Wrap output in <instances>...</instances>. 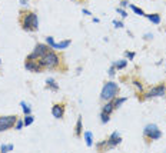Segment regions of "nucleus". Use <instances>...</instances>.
<instances>
[{"mask_svg": "<svg viewBox=\"0 0 166 153\" xmlns=\"http://www.w3.org/2000/svg\"><path fill=\"white\" fill-rule=\"evenodd\" d=\"M39 63H40L42 69H54V67L59 66V63H60V59L59 56L54 52H47L45 56H42L39 59Z\"/></svg>", "mask_w": 166, "mask_h": 153, "instance_id": "f257e3e1", "label": "nucleus"}, {"mask_svg": "<svg viewBox=\"0 0 166 153\" xmlns=\"http://www.w3.org/2000/svg\"><path fill=\"white\" fill-rule=\"evenodd\" d=\"M119 93V86L117 83L115 82H108L102 89V93H100V99L102 100H113Z\"/></svg>", "mask_w": 166, "mask_h": 153, "instance_id": "f03ea898", "label": "nucleus"}, {"mask_svg": "<svg viewBox=\"0 0 166 153\" xmlns=\"http://www.w3.org/2000/svg\"><path fill=\"white\" fill-rule=\"evenodd\" d=\"M22 27L27 32H32V30H38L39 27V19L36 13H27L26 16H23L22 19Z\"/></svg>", "mask_w": 166, "mask_h": 153, "instance_id": "7ed1b4c3", "label": "nucleus"}, {"mask_svg": "<svg viewBox=\"0 0 166 153\" xmlns=\"http://www.w3.org/2000/svg\"><path fill=\"white\" fill-rule=\"evenodd\" d=\"M50 47L49 45H36V47H34V50H33V53H30L29 56H27V59L29 60H38V59H40L42 56H45L47 52H50Z\"/></svg>", "mask_w": 166, "mask_h": 153, "instance_id": "20e7f679", "label": "nucleus"}, {"mask_svg": "<svg viewBox=\"0 0 166 153\" xmlns=\"http://www.w3.org/2000/svg\"><path fill=\"white\" fill-rule=\"evenodd\" d=\"M143 135H145V137L150 139V140H156V139H160L162 132L158 129L156 124H148L145 128V130H143Z\"/></svg>", "mask_w": 166, "mask_h": 153, "instance_id": "39448f33", "label": "nucleus"}, {"mask_svg": "<svg viewBox=\"0 0 166 153\" xmlns=\"http://www.w3.org/2000/svg\"><path fill=\"white\" fill-rule=\"evenodd\" d=\"M17 122L16 116H0V132L12 129Z\"/></svg>", "mask_w": 166, "mask_h": 153, "instance_id": "423d86ee", "label": "nucleus"}, {"mask_svg": "<svg viewBox=\"0 0 166 153\" xmlns=\"http://www.w3.org/2000/svg\"><path fill=\"white\" fill-rule=\"evenodd\" d=\"M166 95V86L165 84H159V86L153 87L150 92H148L146 95V99H150V97H160V96Z\"/></svg>", "mask_w": 166, "mask_h": 153, "instance_id": "0eeeda50", "label": "nucleus"}, {"mask_svg": "<svg viewBox=\"0 0 166 153\" xmlns=\"http://www.w3.org/2000/svg\"><path fill=\"white\" fill-rule=\"evenodd\" d=\"M25 67L27 69V70H30V72H40V70H42L40 63L36 62V60H29V59L26 60Z\"/></svg>", "mask_w": 166, "mask_h": 153, "instance_id": "6e6552de", "label": "nucleus"}, {"mask_svg": "<svg viewBox=\"0 0 166 153\" xmlns=\"http://www.w3.org/2000/svg\"><path fill=\"white\" fill-rule=\"evenodd\" d=\"M121 142H122L121 135H119L117 132H113L112 135H110V137L108 139V146L109 147H115V146H117Z\"/></svg>", "mask_w": 166, "mask_h": 153, "instance_id": "1a4fd4ad", "label": "nucleus"}, {"mask_svg": "<svg viewBox=\"0 0 166 153\" xmlns=\"http://www.w3.org/2000/svg\"><path fill=\"white\" fill-rule=\"evenodd\" d=\"M52 115H53V117H56V119H62L63 115H65V108H63V104H54L53 109H52Z\"/></svg>", "mask_w": 166, "mask_h": 153, "instance_id": "9d476101", "label": "nucleus"}, {"mask_svg": "<svg viewBox=\"0 0 166 153\" xmlns=\"http://www.w3.org/2000/svg\"><path fill=\"white\" fill-rule=\"evenodd\" d=\"M115 110V104H113V102L112 100H108L106 102V104L103 106V109H102V112H105V113H108V115H110V113Z\"/></svg>", "mask_w": 166, "mask_h": 153, "instance_id": "9b49d317", "label": "nucleus"}, {"mask_svg": "<svg viewBox=\"0 0 166 153\" xmlns=\"http://www.w3.org/2000/svg\"><path fill=\"white\" fill-rule=\"evenodd\" d=\"M70 43H72L70 40H65V41H60V43H54L53 49H66V47L70 46Z\"/></svg>", "mask_w": 166, "mask_h": 153, "instance_id": "f8f14e48", "label": "nucleus"}, {"mask_svg": "<svg viewBox=\"0 0 166 153\" xmlns=\"http://www.w3.org/2000/svg\"><path fill=\"white\" fill-rule=\"evenodd\" d=\"M148 16V19H149L152 23H155V25H159L160 23V16L159 14H146Z\"/></svg>", "mask_w": 166, "mask_h": 153, "instance_id": "ddd939ff", "label": "nucleus"}, {"mask_svg": "<svg viewBox=\"0 0 166 153\" xmlns=\"http://www.w3.org/2000/svg\"><path fill=\"white\" fill-rule=\"evenodd\" d=\"M85 140H86V145L90 147L93 145V136H92L90 132H85Z\"/></svg>", "mask_w": 166, "mask_h": 153, "instance_id": "4468645a", "label": "nucleus"}, {"mask_svg": "<svg viewBox=\"0 0 166 153\" xmlns=\"http://www.w3.org/2000/svg\"><path fill=\"white\" fill-rule=\"evenodd\" d=\"M46 83H47V87H50L52 90H54V92L59 90V86L56 84V82H54L53 79H47V82H46Z\"/></svg>", "mask_w": 166, "mask_h": 153, "instance_id": "2eb2a0df", "label": "nucleus"}, {"mask_svg": "<svg viewBox=\"0 0 166 153\" xmlns=\"http://www.w3.org/2000/svg\"><path fill=\"white\" fill-rule=\"evenodd\" d=\"M34 122V117L32 115H26V117L23 119V123H25V126H29V124H32Z\"/></svg>", "mask_w": 166, "mask_h": 153, "instance_id": "dca6fc26", "label": "nucleus"}, {"mask_svg": "<svg viewBox=\"0 0 166 153\" xmlns=\"http://www.w3.org/2000/svg\"><path fill=\"white\" fill-rule=\"evenodd\" d=\"M82 135V117L77 119V124H76V136Z\"/></svg>", "mask_w": 166, "mask_h": 153, "instance_id": "f3484780", "label": "nucleus"}, {"mask_svg": "<svg viewBox=\"0 0 166 153\" xmlns=\"http://www.w3.org/2000/svg\"><path fill=\"white\" fill-rule=\"evenodd\" d=\"M126 60H119V62H115L113 63V66H115V69H123V67H126Z\"/></svg>", "mask_w": 166, "mask_h": 153, "instance_id": "a211bd4d", "label": "nucleus"}, {"mask_svg": "<svg viewBox=\"0 0 166 153\" xmlns=\"http://www.w3.org/2000/svg\"><path fill=\"white\" fill-rule=\"evenodd\" d=\"M124 102H126V97H121V99H116L115 102H113V104H115V109L121 108V104H123Z\"/></svg>", "mask_w": 166, "mask_h": 153, "instance_id": "6ab92c4d", "label": "nucleus"}, {"mask_svg": "<svg viewBox=\"0 0 166 153\" xmlns=\"http://www.w3.org/2000/svg\"><path fill=\"white\" fill-rule=\"evenodd\" d=\"M130 9H132L133 12L136 13V14H139V16H145V12H143V10H142V9H139V7H136V6H130Z\"/></svg>", "mask_w": 166, "mask_h": 153, "instance_id": "aec40b11", "label": "nucleus"}, {"mask_svg": "<svg viewBox=\"0 0 166 153\" xmlns=\"http://www.w3.org/2000/svg\"><path fill=\"white\" fill-rule=\"evenodd\" d=\"M22 108H23V112H25V115H30V108L27 106V104L25 103V102H22Z\"/></svg>", "mask_w": 166, "mask_h": 153, "instance_id": "412c9836", "label": "nucleus"}, {"mask_svg": "<svg viewBox=\"0 0 166 153\" xmlns=\"http://www.w3.org/2000/svg\"><path fill=\"white\" fill-rule=\"evenodd\" d=\"M100 117H102V123H108V122H109V115H108V113L102 112V115H100Z\"/></svg>", "mask_w": 166, "mask_h": 153, "instance_id": "4be33fe9", "label": "nucleus"}, {"mask_svg": "<svg viewBox=\"0 0 166 153\" xmlns=\"http://www.w3.org/2000/svg\"><path fill=\"white\" fill-rule=\"evenodd\" d=\"M10 150H13V145H3L2 146V152H10Z\"/></svg>", "mask_w": 166, "mask_h": 153, "instance_id": "5701e85b", "label": "nucleus"}, {"mask_svg": "<svg viewBox=\"0 0 166 153\" xmlns=\"http://www.w3.org/2000/svg\"><path fill=\"white\" fill-rule=\"evenodd\" d=\"M46 43H47V45L50 46V47H52V49H53V46H54V40H53V37H46Z\"/></svg>", "mask_w": 166, "mask_h": 153, "instance_id": "b1692460", "label": "nucleus"}, {"mask_svg": "<svg viewBox=\"0 0 166 153\" xmlns=\"http://www.w3.org/2000/svg\"><path fill=\"white\" fill-rule=\"evenodd\" d=\"M23 126H25L23 120H17V122H16V129H17V130H20V129L23 128Z\"/></svg>", "mask_w": 166, "mask_h": 153, "instance_id": "393cba45", "label": "nucleus"}, {"mask_svg": "<svg viewBox=\"0 0 166 153\" xmlns=\"http://www.w3.org/2000/svg\"><path fill=\"white\" fill-rule=\"evenodd\" d=\"M117 13H119V14H121L122 17H126V16H128V13L124 12L123 9H117Z\"/></svg>", "mask_w": 166, "mask_h": 153, "instance_id": "a878e982", "label": "nucleus"}, {"mask_svg": "<svg viewBox=\"0 0 166 153\" xmlns=\"http://www.w3.org/2000/svg\"><path fill=\"white\" fill-rule=\"evenodd\" d=\"M133 84H135V86H136V89H137V90H143V86H142V84H140V83H139V82H133Z\"/></svg>", "mask_w": 166, "mask_h": 153, "instance_id": "bb28decb", "label": "nucleus"}, {"mask_svg": "<svg viewBox=\"0 0 166 153\" xmlns=\"http://www.w3.org/2000/svg\"><path fill=\"white\" fill-rule=\"evenodd\" d=\"M124 54H126V57H129V59H130V60H132V59L135 57V53H133V52H126V53H124Z\"/></svg>", "mask_w": 166, "mask_h": 153, "instance_id": "cd10ccee", "label": "nucleus"}, {"mask_svg": "<svg viewBox=\"0 0 166 153\" xmlns=\"http://www.w3.org/2000/svg\"><path fill=\"white\" fill-rule=\"evenodd\" d=\"M113 25H115V27H123V23H122V22H113Z\"/></svg>", "mask_w": 166, "mask_h": 153, "instance_id": "c85d7f7f", "label": "nucleus"}, {"mask_svg": "<svg viewBox=\"0 0 166 153\" xmlns=\"http://www.w3.org/2000/svg\"><path fill=\"white\" fill-rule=\"evenodd\" d=\"M109 76H115V66L112 65V67L109 69Z\"/></svg>", "mask_w": 166, "mask_h": 153, "instance_id": "c756f323", "label": "nucleus"}, {"mask_svg": "<svg viewBox=\"0 0 166 153\" xmlns=\"http://www.w3.org/2000/svg\"><path fill=\"white\" fill-rule=\"evenodd\" d=\"M82 13H83V14H86V16H90V14H92V13L89 12V10H86V9H83Z\"/></svg>", "mask_w": 166, "mask_h": 153, "instance_id": "7c9ffc66", "label": "nucleus"}, {"mask_svg": "<svg viewBox=\"0 0 166 153\" xmlns=\"http://www.w3.org/2000/svg\"><path fill=\"white\" fill-rule=\"evenodd\" d=\"M128 2H126V0H122V6H123V7H126V6H128Z\"/></svg>", "mask_w": 166, "mask_h": 153, "instance_id": "2f4dec72", "label": "nucleus"}, {"mask_svg": "<svg viewBox=\"0 0 166 153\" xmlns=\"http://www.w3.org/2000/svg\"><path fill=\"white\" fill-rule=\"evenodd\" d=\"M20 4L22 6H26L27 4V0H20Z\"/></svg>", "mask_w": 166, "mask_h": 153, "instance_id": "473e14b6", "label": "nucleus"}, {"mask_svg": "<svg viewBox=\"0 0 166 153\" xmlns=\"http://www.w3.org/2000/svg\"><path fill=\"white\" fill-rule=\"evenodd\" d=\"M0 63H2V62H0Z\"/></svg>", "mask_w": 166, "mask_h": 153, "instance_id": "72a5a7b5", "label": "nucleus"}]
</instances>
